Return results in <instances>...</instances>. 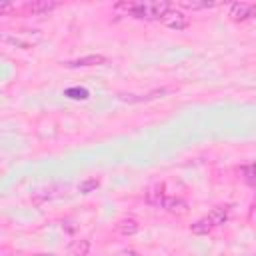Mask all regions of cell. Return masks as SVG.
Instances as JSON below:
<instances>
[{
  "mask_svg": "<svg viewBox=\"0 0 256 256\" xmlns=\"http://www.w3.org/2000/svg\"><path fill=\"white\" fill-rule=\"evenodd\" d=\"M16 6L14 4H0V14H8V12H12Z\"/></svg>",
  "mask_w": 256,
  "mask_h": 256,
  "instance_id": "ac0fdd59",
  "label": "cell"
},
{
  "mask_svg": "<svg viewBox=\"0 0 256 256\" xmlns=\"http://www.w3.org/2000/svg\"><path fill=\"white\" fill-rule=\"evenodd\" d=\"M116 10H124L138 20H162L170 10L172 2L168 0H136V2H120Z\"/></svg>",
  "mask_w": 256,
  "mask_h": 256,
  "instance_id": "6da1fadb",
  "label": "cell"
},
{
  "mask_svg": "<svg viewBox=\"0 0 256 256\" xmlns=\"http://www.w3.org/2000/svg\"><path fill=\"white\" fill-rule=\"evenodd\" d=\"M64 94H66L68 98H72V100H88V96H90V92H88L86 88H78V86L66 88Z\"/></svg>",
  "mask_w": 256,
  "mask_h": 256,
  "instance_id": "9a60e30c",
  "label": "cell"
},
{
  "mask_svg": "<svg viewBox=\"0 0 256 256\" xmlns=\"http://www.w3.org/2000/svg\"><path fill=\"white\" fill-rule=\"evenodd\" d=\"M214 228H216V226L210 222V218H208V216H204V218L196 220V222L190 226L192 234H198V236H202V234H208V232H212Z\"/></svg>",
  "mask_w": 256,
  "mask_h": 256,
  "instance_id": "7c38bea8",
  "label": "cell"
},
{
  "mask_svg": "<svg viewBox=\"0 0 256 256\" xmlns=\"http://www.w3.org/2000/svg\"><path fill=\"white\" fill-rule=\"evenodd\" d=\"M228 216H230V208L228 206H216V208H212L208 212V218H210V222L214 226H222L228 220Z\"/></svg>",
  "mask_w": 256,
  "mask_h": 256,
  "instance_id": "8fae6325",
  "label": "cell"
},
{
  "mask_svg": "<svg viewBox=\"0 0 256 256\" xmlns=\"http://www.w3.org/2000/svg\"><path fill=\"white\" fill-rule=\"evenodd\" d=\"M102 64H108L106 56H102V54H88V56H82V58L66 62L64 66L66 68H88V66H102Z\"/></svg>",
  "mask_w": 256,
  "mask_h": 256,
  "instance_id": "8992f818",
  "label": "cell"
},
{
  "mask_svg": "<svg viewBox=\"0 0 256 256\" xmlns=\"http://www.w3.org/2000/svg\"><path fill=\"white\" fill-rule=\"evenodd\" d=\"M166 194H164V186L158 184V186H152L148 192H146V202L156 206V208H162V202H164Z\"/></svg>",
  "mask_w": 256,
  "mask_h": 256,
  "instance_id": "30bf717a",
  "label": "cell"
},
{
  "mask_svg": "<svg viewBox=\"0 0 256 256\" xmlns=\"http://www.w3.org/2000/svg\"><path fill=\"white\" fill-rule=\"evenodd\" d=\"M116 230H118L122 236H134V234L140 230V222H138L136 218H132V216H124V218L118 220Z\"/></svg>",
  "mask_w": 256,
  "mask_h": 256,
  "instance_id": "9c48e42d",
  "label": "cell"
},
{
  "mask_svg": "<svg viewBox=\"0 0 256 256\" xmlns=\"http://www.w3.org/2000/svg\"><path fill=\"white\" fill-rule=\"evenodd\" d=\"M0 40L4 42V44H10V46H16V48H22V50H28V48H34L40 40H42V34L38 32V30H22V32H18V34H14V36H10V34H2L0 36Z\"/></svg>",
  "mask_w": 256,
  "mask_h": 256,
  "instance_id": "7a4b0ae2",
  "label": "cell"
},
{
  "mask_svg": "<svg viewBox=\"0 0 256 256\" xmlns=\"http://www.w3.org/2000/svg\"><path fill=\"white\" fill-rule=\"evenodd\" d=\"M90 252V240L82 238V240H74L70 244V254L72 256H86Z\"/></svg>",
  "mask_w": 256,
  "mask_h": 256,
  "instance_id": "4fadbf2b",
  "label": "cell"
},
{
  "mask_svg": "<svg viewBox=\"0 0 256 256\" xmlns=\"http://www.w3.org/2000/svg\"><path fill=\"white\" fill-rule=\"evenodd\" d=\"M178 4L182 8H186V10H206V8H214L216 6V2H208V0H204V2H198V0H180Z\"/></svg>",
  "mask_w": 256,
  "mask_h": 256,
  "instance_id": "5bb4252c",
  "label": "cell"
},
{
  "mask_svg": "<svg viewBox=\"0 0 256 256\" xmlns=\"http://www.w3.org/2000/svg\"><path fill=\"white\" fill-rule=\"evenodd\" d=\"M242 174H244V180H246L250 186H256V164L244 166V168H242Z\"/></svg>",
  "mask_w": 256,
  "mask_h": 256,
  "instance_id": "e0dca14e",
  "label": "cell"
},
{
  "mask_svg": "<svg viewBox=\"0 0 256 256\" xmlns=\"http://www.w3.org/2000/svg\"><path fill=\"white\" fill-rule=\"evenodd\" d=\"M58 6H60V2H56V0H34V2H26L22 6V10L30 16H42V14L56 10Z\"/></svg>",
  "mask_w": 256,
  "mask_h": 256,
  "instance_id": "277c9868",
  "label": "cell"
},
{
  "mask_svg": "<svg viewBox=\"0 0 256 256\" xmlns=\"http://www.w3.org/2000/svg\"><path fill=\"white\" fill-rule=\"evenodd\" d=\"M164 26H168V28H172V30H184V28H188V24H190V18L184 14V12H180V10H170L162 20H160Z\"/></svg>",
  "mask_w": 256,
  "mask_h": 256,
  "instance_id": "5b68a950",
  "label": "cell"
},
{
  "mask_svg": "<svg viewBox=\"0 0 256 256\" xmlns=\"http://www.w3.org/2000/svg\"><path fill=\"white\" fill-rule=\"evenodd\" d=\"M98 186H100V180H98V178H86V180H82V182L78 184V190H80V194H90V192H94Z\"/></svg>",
  "mask_w": 256,
  "mask_h": 256,
  "instance_id": "2e32d148",
  "label": "cell"
},
{
  "mask_svg": "<svg viewBox=\"0 0 256 256\" xmlns=\"http://www.w3.org/2000/svg\"><path fill=\"white\" fill-rule=\"evenodd\" d=\"M36 256H56V254H36Z\"/></svg>",
  "mask_w": 256,
  "mask_h": 256,
  "instance_id": "ffe728a7",
  "label": "cell"
},
{
  "mask_svg": "<svg viewBox=\"0 0 256 256\" xmlns=\"http://www.w3.org/2000/svg\"><path fill=\"white\" fill-rule=\"evenodd\" d=\"M116 256H140V254H138L136 250H130V248H128V250H120Z\"/></svg>",
  "mask_w": 256,
  "mask_h": 256,
  "instance_id": "d6986e66",
  "label": "cell"
},
{
  "mask_svg": "<svg viewBox=\"0 0 256 256\" xmlns=\"http://www.w3.org/2000/svg\"><path fill=\"white\" fill-rule=\"evenodd\" d=\"M170 92V88H160V90H152L144 96H136V94H120L118 98L122 102H128V104H136V102H150V100H156V98H162Z\"/></svg>",
  "mask_w": 256,
  "mask_h": 256,
  "instance_id": "52a82bcc",
  "label": "cell"
},
{
  "mask_svg": "<svg viewBox=\"0 0 256 256\" xmlns=\"http://www.w3.org/2000/svg\"><path fill=\"white\" fill-rule=\"evenodd\" d=\"M162 208L170 214H176V216H184L188 212V202L182 200V198H176V196H166L164 202H162Z\"/></svg>",
  "mask_w": 256,
  "mask_h": 256,
  "instance_id": "ba28073f",
  "label": "cell"
},
{
  "mask_svg": "<svg viewBox=\"0 0 256 256\" xmlns=\"http://www.w3.org/2000/svg\"><path fill=\"white\" fill-rule=\"evenodd\" d=\"M230 20L232 22H244V20H250L256 16V4H248V2H234L230 6V12H228Z\"/></svg>",
  "mask_w": 256,
  "mask_h": 256,
  "instance_id": "3957f363",
  "label": "cell"
}]
</instances>
